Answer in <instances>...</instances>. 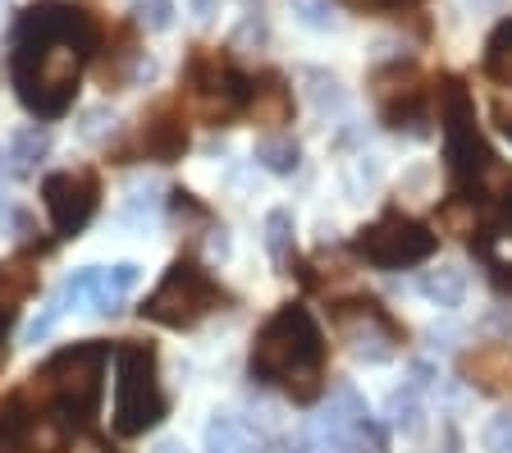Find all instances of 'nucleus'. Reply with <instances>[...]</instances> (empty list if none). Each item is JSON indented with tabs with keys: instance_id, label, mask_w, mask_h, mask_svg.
<instances>
[{
	"instance_id": "obj_1",
	"label": "nucleus",
	"mask_w": 512,
	"mask_h": 453,
	"mask_svg": "<svg viewBox=\"0 0 512 453\" xmlns=\"http://www.w3.org/2000/svg\"><path fill=\"white\" fill-rule=\"evenodd\" d=\"M96 46V23L87 10L46 0L32 5L14 28V55L10 74L19 101L42 119H60L74 106L78 78H83L87 55Z\"/></svg>"
},
{
	"instance_id": "obj_2",
	"label": "nucleus",
	"mask_w": 512,
	"mask_h": 453,
	"mask_svg": "<svg viewBox=\"0 0 512 453\" xmlns=\"http://www.w3.org/2000/svg\"><path fill=\"white\" fill-rule=\"evenodd\" d=\"M252 376L266 385H284L298 403H311L325 389V335L316 316L298 302H284L252 344Z\"/></svg>"
},
{
	"instance_id": "obj_3",
	"label": "nucleus",
	"mask_w": 512,
	"mask_h": 453,
	"mask_svg": "<svg viewBox=\"0 0 512 453\" xmlns=\"http://www.w3.org/2000/svg\"><path fill=\"white\" fill-rule=\"evenodd\" d=\"M106 362H110V348L87 339V344H74L55 353L42 371H37V389L46 399L74 421H92L96 408H101V394H106Z\"/></svg>"
},
{
	"instance_id": "obj_4",
	"label": "nucleus",
	"mask_w": 512,
	"mask_h": 453,
	"mask_svg": "<svg viewBox=\"0 0 512 453\" xmlns=\"http://www.w3.org/2000/svg\"><path fill=\"white\" fill-rule=\"evenodd\" d=\"M439 124H444V156H448V174L458 184L462 197L476 193V184L485 179L499 156L490 151V142L480 138L476 129V101L458 78H444L439 83Z\"/></svg>"
},
{
	"instance_id": "obj_5",
	"label": "nucleus",
	"mask_w": 512,
	"mask_h": 453,
	"mask_svg": "<svg viewBox=\"0 0 512 453\" xmlns=\"http://www.w3.org/2000/svg\"><path fill=\"white\" fill-rule=\"evenodd\" d=\"M165 389L156 376V353L147 344H119L115 348V431L119 435H147L165 417Z\"/></svg>"
},
{
	"instance_id": "obj_6",
	"label": "nucleus",
	"mask_w": 512,
	"mask_h": 453,
	"mask_svg": "<svg viewBox=\"0 0 512 453\" xmlns=\"http://www.w3.org/2000/svg\"><path fill=\"white\" fill-rule=\"evenodd\" d=\"M220 298H224L220 284H215L202 266L174 261V266L165 270V280L156 284V293L142 302V316L156 325H170V330H188V325H197L206 312H215Z\"/></svg>"
},
{
	"instance_id": "obj_7",
	"label": "nucleus",
	"mask_w": 512,
	"mask_h": 453,
	"mask_svg": "<svg viewBox=\"0 0 512 453\" xmlns=\"http://www.w3.org/2000/svg\"><path fill=\"white\" fill-rule=\"evenodd\" d=\"M352 248H357L362 261H371L380 270H407L435 257L439 234L426 229L421 220H407L394 211V216H380L375 225H366L362 234L352 238Z\"/></svg>"
},
{
	"instance_id": "obj_8",
	"label": "nucleus",
	"mask_w": 512,
	"mask_h": 453,
	"mask_svg": "<svg viewBox=\"0 0 512 453\" xmlns=\"http://www.w3.org/2000/svg\"><path fill=\"white\" fill-rule=\"evenodd\" d=\"M334 335L348 344V353L366 367H380L389 357H398V344H403V330L389 321L380 302H334Z\"/></svg>"
},
{
	"instance_id": "obj_9",
	"label": "nucleus",
	"mask_w": 512,
	"mask_h": 453,
	"mask_svg": "<svg viewBox=\"0 0 512 453\" xmlns=\"http://www.w3.org/2000/svg\"><path fill=\"white\" fill-rule=\"evenodd\" d=\"M247 97H252V83H247L229 60H220V55H197V60H192L188 101L197 115L224 124V119H234L238 110H247Z\"/></svg>"
},
{
	"instance_id": "obj_10",
	"label": "nucleus",
	"mask_w": 512,
	"mask_h": 453,
	"mask_svg": "<svg viewBox=\"0 0 512 453\" xmlns=\"http://www.w3.org/2000/svg\"><path fill=\"white\" fill-rule=\"evenodd\" d=\"M375 106H380L389 129L426 133V87H421L416 65L398 60V65L380 69V74H375Z\"/></svg>"
},
{
	"instance_id": "obj_11",
	"label": "nucleus",
	"mask_w": 512,
	"mask_h": 453,
	"mask_svg": "<svg viewBox=\"0 0 512 453\" xmlns=\"http://www.w3.org/2000/svg\"><path fill=\"white\" fill-rule=\"evenodd\" d=\"M371 417L366 412V403L352 394V389H339L330 399V408L316 412V417L302 426L293 440H288V449L293 453H343V444H348V435L362 426V421Z\"/></svg>"
},
{
	"instance_id": "obj_12",
	"label": "nucleus",
	"mask_w": 512,
	"mask_h": 453,
	"mask_svg": "<svg viewBox=\"0 0 512 453\" xmlns=\"http://www.w3.org/2000/svg\"><path fill=\"white\" fill-rule=\"evenodd\" d=\"M46 197V216H51L55 234L60 238H78L87 229V220L96 216V179L92 174H78V170H60L51 174L42 184Z\"/></svg>"
},
{
	"instance_id": "obj_13",
	"label": "nucleus",
	"mask_w": 512,
	"mask_h": 453,
	"mask_svg": "<svg viewBox=\"0 0 512 453\" xmlns=\"http://www.w3.org/2000/svg\"><path fill=\"white\" fill-rule=\"evenodd\" d=\"M64 431L55 417H37L23 408V399H10L0 412V453H60Z\"/></svg>"
},
{
	"instance_id": "obj_14",
	"label": "nucleus",
	"mask_w": 512,
	"mask_h": 453,
	"mask_svg": "<svg viewBox=\"0 0 512 453\" xmlns=\"http://www.w3.org/2000/svg\"><path fill=\"white\" fill-rule=\"evenodd\" d=\"M467 376L485 394H512V348L508 344H485L467 357Z\"/></svg>"
},
{
	"instance_id": "obj_15",
	"label": "nucleus",
	"mask_w": 512,
	"mask_h": 453,
	"mask_svg": "<svg viewBox=\"0 0 512 453\" xmlns=\"http://www.w3.org/2000/svg\"><path fill=\"white\" fill-rule=\"evenodd\" d=\"M256 449H261V435L238 412H215L206 421V453H256Z\"/></svg>"
},
{
	"instance_id": "obj_16",
	"label": "nucleus",
	"mask_w": 512,
	"mask_h": 453,
	"mask_svg": "<svg viewBox=\"0 0 512 453\" xmlns=\"http://www.w3.org/2000/svg\"><path fill=\"white\" fill-rule=\"evenodd\" d=\"M416 293H421L426 302H435V307H444V312H453V307H462V302H467V270H462V266H430V270H421Z\"/></svg>"
},
{
	"instance_id": "obj_17",
	"label": "nucleus",
	"mask_w": 512,
	"mask_h": 453,
	"mask_svg": "<svg viewBox=\"0 0 512 453\" xmlns=\"http://www.w3.org/2000/svg\"><path fill=\"white\" fill-rule=\"evenodd\" d=\"M471 248H476L480 266L490 270V280L503 293H512V229H480Z\"/></svg>"
},
{
	"instance_id": "obj_18",
	"label": "nucleus",
	"mask_w": 512,
	"mask_h": 453,
	"mask_svg": "<svg viewBox=\"0 0 512 453\" xmlns=\"http://www.w3.org/2000/svg\"><path fill=\"white\" fill-rule=\"evenodd\" d=\"M247 110H252L261 124H288V115H293V92L284 87V78H261V83H252V97H247Z\"/></svg>"
},
{
	"instance_id": "obj_19",
	"label": "nucleus",
	"mask_w": 512,
	"mask_h": 453,
	"mask_svg": "<svg viewBox=\"0 0 512 453\" xmlns=\"http://www.w3.org/2000/svg\"><path fill=\"white\" fill-rule=\"evenodd\" d=\"M138 280H142L138 261H119V266H110L106 280H101V293H96V302H92V312H101V316L124 312V298L138 289Z\"/></svg>"
},
{
	"instance_id": "obj_20",
	"label": "nucleus",
	"mask_w": 512,
	"mask_h": 453,
	"mask_svg": "<svg viewBox=\"0 0 512 453\" xmlns=\"http://www.w3.org/2000/svg\"><path fill=\"white\" fill-rule=\"evenodd\" d=\"M142 147H147L151 161H179L183 147H188V133H183V124L174 115H156L142 129Z\"/></svg>"
},
{
	"instance_id": "obj_21",
	"label": "nucleus",
	"mask_w": 512,
	"mask_h": 453,
	"mask_svg": "<svg viewBox=\"0 0 512 453\" xmlns=\"http://www.w3.org/2000/svg\"><path fill=\"white\" fill-rule=\"evenodd\" d=\"M384 417H389V426H394V431L416 435L421 426H426V403H421V389H416V385L394 389V394L384 399Z\"/></svg>"
},
{
	"instance_id": "obj_22",
	"label": "nucleus",
	"mask_w": 512,
	"mask_h": 453,
	"mask_svg": "<svg viewBox=\"0 0 512 453\" xmlns=\"http://www.w3.org/2000/svg\"><path fill=\"white\" fill-rule=\"evenodd\" d=\"M293 234H298V225H293V211L275 206V211L266 216V252H270V261H275L279 270L293 266Z\"/></svg>"
},
{
	"instance_id": "obj_23",
	"label": "nucleus",
	"mask_w": 512,
	"mask_h": 453,
	"mask_svg": "<svg viewBox=\"0 0 512 453\" xmlns=\"http://www.w3.org/2000/svg\"><path fill=\"white\" fill-rule=\"evenodd\" d=\"M46 151H51V133L37 129V124H28V129H19V133L10 138V151H5V161H10L19 174H28L32 165L46 156Z\"/></svg>"
},
{
	"instance_id": "obj_24",
	"label": "nucleus",
	"mask_w": 512,
	"mask_h": 453,
	"mask_svg": "<svg viewBox=\"0 0 512 453\" xmlns=\"http://www.w3.org/2000/svg\"><path fill=\"white\" fill-rule=\"evenodd\" d=\"M252 156H256V165H266L270 174H293V170H298V161H302L298 142L284 138V133H270V138H261Z\"/></svg>"
},
{
	"instance_id": "obj_25",
	"label": "nucleus",
	"mask_w": 512,
	"mask_h": 453,
	"mask_svg": "<svg viewBox=\"0 0 512 453\" xmlns=\"http://www.w3.org/2000/svg\"><path fill=\"white\" fill-rule=\"evenodd\" d=\"M485 74L494 83L512 87V19H503L490 33V42H485Z\"/></svg>"
},
{
	"instance_id": "obj_26",
	"label": "nucleus",
	"mask_w": 512,
	"mask_h": 453,
	"mask_svg": "<svg viewBox=\"0 0 512 453\" xmlns=\"http://www.w3.org/2000/svg\"><path fill=\"white\" fill-rule=\"evenodd\" d=\"M28 289H32L28 266H0V330H5V321L14 316V307H19V298Z\"/></svg>"
},
{
	"instance_id": "obj_27",
	"label": "nucleus",
	"mask_w": 512,
	"mask_h": 453,
	"mask_svg": "<svg viewBox=\"0 0 512 453\" xmlns=\"http://www.w3.org/2000/svg\"><path fill=\"white\" fill-rule=\"evenodd\" d=\"M174 14H179L174 0H133V23L147 28V33H165V28H174Z\"/></svg>"
},
{
	"instance_id": "obj_28",
	"label": "nucleus",
	"mask_w": 512,
	"mask_h": 453,
	"mask_svg": "<svg viewBox=\"0 0 512 453\" xmlns=\"http://www.w3.org/2000/svg\"><path fill=\"white\" fill-rule=\"evenodd\" d=\"M160 206V188L156 184H128L124 188V220H147L151 211Z\"/></svg>"
},
{
	"instance_id": "obj_29",
	"label": "nucleus",
	"mask_w": 512,
	"mask_h": 453,
	"mask_svg": "<svg viewBox=\"0 0 512 453\" xmlns=\"http://www.w3.org/2000/svg\"><path fill=\"white\" fill-rule=\"evenodd\" d=\"M64 312H69V302H64L60 293H55V298L42 307V316H32V321H28V330H23V339H28V344H42V339L51 335L55 325H60V316H64Z\"/></svg>"
},
{
	"instance_id": "obj_30",
	"label": "nucleus",
	"mask_w": 512,
	"mask_h": 453,
	"mask_svg": "<svg viewBox=\"0 0 512 453\" xmlns=\"http://www.w3.org/2000/svg\"><path fill=\"white\" fill-rule=\"evenodd\" d=\"M480 444H485V453H512V408L485 421V431H480Z\"/></svg>"
},
{
	"instance_id": "obj_31",
	"label": "nucleus",
	"mask_w": 512,
	"mask_h": 453,
	"mask_svg": "<svg viewBox=\"0 0 512 453\" xmlns=\"http://www.w3.org/2000/svg\"><path fill=\"white\" fill-rule=\"evenodd\" d=\"M343 453H389V444H384V431L375 426V417H366L362 426H357V431L348 435Z\"/></svg>"
},
{
	"instance_id": "obj_32",
	"label": "nucleus",
	"mask_w": 512,
	"mask_h": 453,
	"mask_svg": "<svg viewBox=\"0 0 512 453\" xmlns=\"http://www.w3.org/2000/svg\"><path fill=\"white\" fill-rule=\"evenodd\" d=\"M293 14H298L307 28H320V33L334 28V5L330 0H293Z\"/></svg>"
},
{
	"instance_id": "obj_33",
	"label": "nucleus",
	"mask_w": 512,
	"mask_h": 453,
	"mask_svg": "<svg viewBox=\"0 0 512 453\" xmlns=\"http://www.w3.org/2000/svg\"><path fill=\"white\" fill-rule=\"evenodd\" d=\"M339 5H348L357 14H403V10H416L421 0H339Z\"/></svg>"
},
{
	"instance_id": "obj_34",
	"label": "nucleus",
	"mask_w": 512,
	"mask_h": 453,
	"mask_svg": "<svg viewBox=\"0 0 512 453\" xmlns=\"http://www.w3.org/2000/svg\"><path fill=\"white\" fill-rule=\"evenodd\" d=\"M106 129H110V124H106V110H87L83 124H78V133H83V138H101Z\"/></svg>"
},
{
	"instance_id": "obj_35",
	"label": "nucleus",
	"mask_w": 512,
	"mask_h": 453,
	"mask_svg": "<svg viewBox=\"0 0 512 453\" xmlns=\"http://www.w3.org/2000/svg\"><path fill=\"white\" fill-rule=\"evenodd\" d=\"M229 252V238H224V229H215L211 234V257H224Z\"/></svg>"
},
{
	"instance_id": "obj_36",
	"label": "nucleus",
	"mask_w": 512,
	"mask_h": 453,
	"mask_svg": "<svg viewBox=\"0 0 512 453\" xmlns=\"http://www.w3.org/2000/svg\"><path fill=\"white\" fill-rule=\"evenodd\" d=\"M494 115H499V129L512 138V110H508V106H499V110H494Z\"/></svg>"
},
{
	"instance_id": "obj_37",
	"label": "nucleus",
	"mask_w": 512,
	"mask_h": 453,
	"mask_svg": "<svg viewBox=\"0 0 512 453\" xmlns=\"http://www.w3.org/2000/svg\"><path fill=\"white\" fill-rule=\"evenodd\" d=\"M156 453H192V449H188V444H179V440H165Z\"/></svg>"
},
{
	"instance_id": "obj_38",
	"label": "nucleus",
	"mask_w": 512,
	"mask_h": 453,
	"mask_svg": "<svg viewBox=\"0 0 512 453\" xmlns=\"http://www.w3.org/2000/svg\"><path fill=\"white\" fill-rule=\"evenodd\" d=\"M0 170H5V151H0Z\"/></svg>"
},
{
	"instance_id": "obj_39",
	"label": "nucleus",
	"mask_w": 512,
	"mask_h": 453,
	"mask_svg": "<svg viewBox=\"0 0 512 453\" xmlns=\"http://www.w3.org/2000/svg\"><path fill=\"white\" fill-rule=\"evenodd\" d=\"M5 5H10V0H0V14H5Z\"/></svg>"
}]
</instances>
